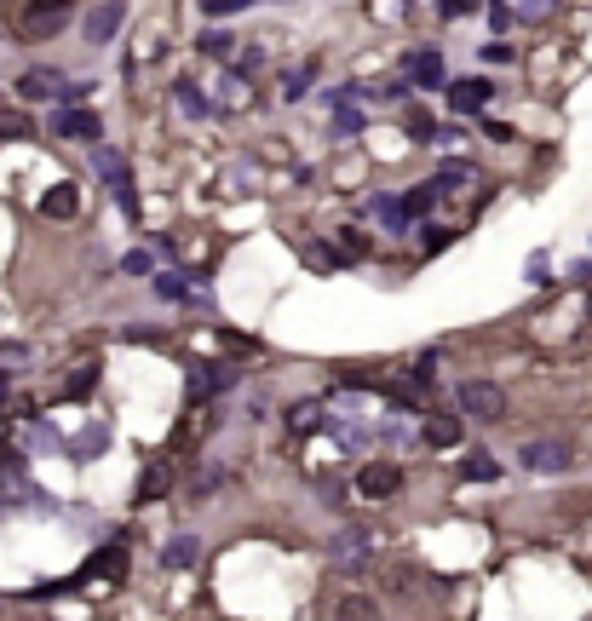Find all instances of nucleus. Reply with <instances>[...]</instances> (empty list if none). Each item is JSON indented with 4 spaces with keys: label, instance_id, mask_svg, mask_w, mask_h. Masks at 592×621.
Listing matches in <instances>:
<instances>
[{
    "label": "nucleus",
    "instance_id": "nucleus-1",
    "mask_svg": "<svg viewBox=\"0 0 592 621\" xmlns=\"http://www.w3.org/2000/svg\"><path fill=\"white\" fill-rule=\"evenodd\" d=\"M64 23H69L64 0H35V6H18V12H12V29H18L23 41H52Z\"/></svg>",
    "mask_w": 592,
    "mask_h": 621
},
{
    "label": "nucleus",
    "instance_id": "nucleus-2",
    "mask_svg": "<svg viewBox=\"0 0 592 621\" xmlns=\"http://www.w3.org/2000/svg\"><path fill=\"white\" fill-rule=\"evenodd\" d=\"M328 558H334V570H368V558H374V529H368V524H345V529H334V541H328Z\"/></svg>",
    "mask_w": 592,
    "mask_h": 621
},
{
    "label": "nucleus",
    "instance_id": "nucleus-3",
    "mask_svg": "<svg viewBox=\"0 0 592 621\" xmlns=\"http://www.w3.org/2000/svg\"><path fill=\"white\" fill-rule=\"evenodd\" d=\"M460 409L472 414V420H501L506 414V391L495 380H460Z\"/></svg>",
    "mask_w": 592,
    "mask_h": 621
},
{
    "label": "nucleus",
    "instance_id": "nucleus-4",
    "mask_svg": "<svg viewBox=\"0 0 592 621\" xmlns=\"http://www.w3.org/2000/svg\"><path fill=\"white\" fill-rule=\"evenodd\" d=\"M529 472H570V443H529L524 455H518Z\"/></svg>",
    "mask_w": 592,
    "mask_h": 621
},
{
    "label": "nucleus",
    "instance_id": "nucleus-5",
    "mask_svg": "<svg viewBox=\"0 0 592 621\" xmlns=\"http://www.w3.org/2000/svg\"><path fill=\"white\" fill-rule=\"evenodd\" d=\"M397 483H403V472H397V466H386V460H374V466H363V472H357V489H363L368 501H380V495H391Z\"/></svg>",
    "mask_w": 592,
    "mask_h": 621
},
{
    "label": "nucleus",
    "instance_id": "nucleus-6",
    "mask_svg": "<svg viewBox=\"0 0 592 621\" xmlns=\"http://www.w3.org/2000/svg\"><path fill=\"white\" fill-rule=\"evenodd\" d=\"M420 432H426V443H437V449H455V443H460V414H449V409H432V414H426V426H420Z\"/></svg>",
    "mask_w": 592,
    "mask_h": 621
},
{
    "label": "nucleus",
    "instance_id": "nucleus-7",
    "mask_svg": "<svg viewBox=\"0 0 592 621\" xmlns=\"http://www.w3.org/2000/svg\"><path fill=\"white\" fill-rule=\"evenodd\" d=\"M167 489H173V466H167V460H150V466L138 472V501L150 506V501H161Z\"/></svg>",
    "mask_w": 592,
    "mask_h": 621
},
{
    "label": "nucleus",
    "instance_id": "nucleus-8",
    "mask_svg": "<svg viewBox=\"0 0 592 621\" xmlns=\"http://www.w3.org/2000/svg\"><path fill=\"white\" fill-rule=\"evenodd\" d=\"M52 133H58V138H98V121H92L81 104H69V110L52 115Z\"/></svg>",
    "mask_w": 592,
    "mask_h": 621
},
{
    "label": "nucleus",
    "instance_id": "nucleus-9",
    "mask_svg": "<svg viewBox=\"0 0 592 621\" xmlns=\"http://www.w3.org/2000/svg\"><path fill=\"white\" fill-rule=\"evenodd\" d=\"M18 92L29 98V104H41V98H64V81H58L52 69H29V75L18 81Z\"/></svg>",
    "mask_w": 592,
    "mask_h": 621
},
{
    "label": "nucleus",
    "instance_id": "nucleus-10",
    "mask_svg": "<svg viewBox=\"0 0 592 621\" xmlns=\"http://www.w3.org/2000/svg\"><path fill=\"white\" fill-rule=\"evenodd\" d=\"M121 18H127V12H121L115 0H110V6H92V12H87V41L104 46V41L115 35V29H121Z\"/></svg>",
    "mask_w": 592,
    "mask_h": 621
},
{
    "label": "nucleus",
    "instance_id": "nucleus-11",
    "mask_svg": "<svg viewBox=\"0 0 592 621\" xmlns=\"http://www.w3.org/2000/svg\"><path fill=\"white\" fill-rule=\"evenodd\" d=\"M230 386V368L225 363H207L190 374V397H213V391H225Z\"/></svg>",
    "mask_w": 592,
    "mask_h": 621
},
{
    "label": "nucleus",
    "instance_id": "nucleus-12",
    "mask_svg": "<svg viewBox=\"0 0 592 621\" xmlns=\"http://www.w3.org/2000/svg\"><path fill=\"white\" fill-rule=\"evenodd\" d=\"M449 104H455L460 115L483 110V104H489V81H455V87H449Z\"/></svg>",
    "mask_w": 592,
    "mask_h": 621
},
{
    "label": "nucleus",
    "instance_id": "nucleus-13",
    "mask_svg": "<svg viewBox=\"0 0 592 621\" xmlns=\"http://www.w3.org/2000/svg\"><path fill=\"white\" fill-rule=\"evenodd\" d=\"M161 558H167V570H190V564L202 558V541H196V535H173Z\"/></svg>",
    "mask_w": 592,
    "mask_h": 621
},
{
    "label": "nucleus",
    "instance_id": "nucleus-14",
    "mask_svg": "<svg viewBox=\"0 0 592 621\" xmlns=\"http://www.w3.org/2000/svg\"><path fill=\"white\" fill-rule=\"evenodd\" d=\"M75 207H81V196H75L69 184H52V190L41 196V213H46V219H69Z\"/></svg>",
    "mask_w": 592,
    "mask_h": 621
},
{
    "label": "nucleus",
    "instance_id": "nucleus-15",
    "mask_svg": "<svg viewBox=\"0 0 592 621\" xmlns=\"http://www.w3.org/2000/svg\"><path fill=\"white\" fill-rule=\"evenodd\" d=\"M460 472H466L472 483H495V478H501V466H495V460L483 455V449H472V455L460 460Z\"/></svg>",
    "mask_w": 592,
    "mask_h": 621
},
{
    "label": "nucleus",
    "instance_id": "nucleus-16",
    "mask_svg": "<svg viewBox=\"0 0 592 621\" xmlns=\"http://www.w3.org/2000/svg\"><path fill=\"white\" fill-rule=\"evenodd\" d=\"M414 81H420V87H437V81H443V58H437V52L414 58Z\"/></svg>",
    "mask_w": 592,
    "mask_h": 621
},
{
    "label": "nucleus",
    "instance_id": "nucleus-17",
    "mask_svg": "<svg viewBox=\"0 0 592 621\" xmlns=\"http://www.w3.org/2000/svg\"><path fill=\"white\" fill-rule=\"evenodd\" d=\"M288 426H294V432H317V426H322L317 403H294V409H288Z\"/></svg>",
    "mask_w": 592,
    "mask_h": 621
},
{
    "label": "nucleus",
    "instance_id": "nucleus-18",
    "mask_svg": "<svg viewBox=\"0 0 592 621\" xmlns=\"http://www.w3.org/2000/svg\"><path fill=\"white\" fill-rule=\"evenodd\" d=\"M552 6H558V0H518V18H524V23H547Z\"/></svg>",
    "mask_w": 592,
    "mask_h": 621
},
{
    "label": "nucleus",
    "instance_id": "nucleus-19",
    "mask_svg": "<svg viewBox=\"0 0 592 621\" xmlns=\"http://www.w3.org/2000/svg\"><path fill=\"white\" fill-rule=\"evenodd\" d=\"M0 133L23 138V133H35V127H29V115H23V110H0Z\"/></svg>",
    "mask_w": 592,
    "mask_h": 621
},
{
    "label": "nucleus",
    "instance_id": "nucleus-20",
    "mask_svg": "<svg viewBox=\"0 0 592 621\" xmlns=\"http://www.w3.org/2000/svg\"><path fill=\"white\" fill-rule=\"evenodd\" d=\"M92 449H104V426H87V432L75 437V455L92 460Z\"/></svg>",
    "mask_w": 592,
    "mask_h": 621
},
{
    "label": "nucleus",
    "instance_id": "nucleus-21",
    "mask_svg": "<svg viewBox=\"0 0 592 621\" xmlns=\"http://www.w3.org/2000/svg\"><path fill=\"white\" fill-rule=\"evenodd\" d=\"M98 173H104V179H121V173H127V161H121V156H115V150H98Z\"/></svg>",
    "mask_w": 592,
    "mask_h": 621
},
{
    "label": "nucleus",
    "instance_id": "nucleus-22",
    "mask_svg": "<svg viewBox=\"0 0 592 621\" xmlns=\"http://www.w3.org/2000/svg\"><path fill=\"white\" fill-rule=\"evenodd\" d=\"M219 483H225V466H207L202 478H196V501H202V495H213Z\"/></svg>",
    "mask_w": 592,
    "mask_h": 621
},
{
    "label": "nucleus",
    "instance_id": "nucleus-23",
    "mask_svg": "<svg viewBox=\"0 0 592 621\" xmlns=\"http://www.w3.org/2000/svg\"><path fill=\"white\" fill-rule=\"evenodd\" d=\"M248 0H202V12L207 18H230V12H242Z\"/></svg>",
    "mask_w": 592,
    "mask_h": 621
},
{
    "label": "nucleus",
    "instance_id": "nucleus-24",
    "mask_svg": "<svg viewBox=\"0 0 592 621\" xmlns=\"http://www.w3.org/2000/svg\"><path fill=\"white\" fill-rule=\"evenodd\" d=\"M121 271H127V276H150V253H144V248L127 253V259H121Z\"/></svg>",
    "mask_w": 592,
    "mask_h": 621
},
{
    "label": "nucleus",
    "instance_id": "nucleus-25",
    "mask_svg": "<svg viewBox=\"0 0 592 621\" xmlns=\"http://www.w3.org/2000/svg\"><path fill=\"white\" fill-rule=\"evenodd\" d=\"M92 374H98V368H75V374H69V397H81V391H92Z\"/></svg>",
    "mask_w": 592,
    "mask_h": 621
},
{
    "label": "nucleus",
    "instance_id": "nucleus-26",
    "mask_svg": "<svg viewBox=\"0 0 592 621\" xmlns=\"http://www.w3.org/2000/svg\"><path fill=\"white\" fill-rule=\"evenodd\" d=\"M334 610H340V616H374V604H368V598H340Z\"/></svg>",
    "mask_w": 592,
    "mask_h": 621
},
{
    "label": "nucleus",
    "instance_id": "nucleus-27",
    "mask_svg": "<svg viewBox=\"0 0 592 621\" xmlns=\"http://www.w3.org/2000/svg\"><path fill=\"white\" fill-rule=\"evenodd\" d=\"M305 87H311V64H305V69H294V75H288V98H299V92H305Z\"/></svg>",
    "mask_w": 592,
    "mask_h": 621
},
{
    "label": "nucleus",
    "instance_id": "nucleus-28",
    "mask_svg": "<svg viewBox=\"0 0 592 621\" xmlns=\"http://www.w3.org/2000/svg\"><path fill=\"white\" fill-rule=\"evenodd\" d=\"M483 0H443V18H460V12H478Z\"/></svg>",
    "mask_w": 592,
    "mask_h": 621
},
{
    "label": "nucleus",
    "instance_id": "nucleus-29",
    "mask_svg": "<svg viewBox=\"0 0 592 621\" xmlns=\"http://www.w3.org/2000/svg\"><path fill=\"white\" fill-rule=\"evenodd\" d=\"M432 202H437V190H414V196H409V213H426Z\"/></svg>",
    "mask_w": 592,
    "mask_h": 621
},
{
    "label": "nucleus",
    "instance_id": "nucleus-30",
    "mask_svg": "<svg viewBox=\"0 0 592 621\" xmlns=\"http://www.w3.org/2000/svg\"><path fill=\"white\" fill-rule=\"evenodd\" d=\"M0 403H6V374H0Z\"/></svg>",
    "mask_w": 592,
    "mask_h": 621
},
{
    "label": "nucleus",
    "instance_id": "nucleus-31",
    "mask_svg": "<svg viewBox=\"0 0 592 621\" xmlns=\"http://www.w3.org/2000/svg\"><path fill=\"white\" fill-rule=\"evenodd\" d=\"M0 443H6V420H0Z\"/></svg>",
    "mask_w": 592,
    "mask_h": 621
}]
</instances>
